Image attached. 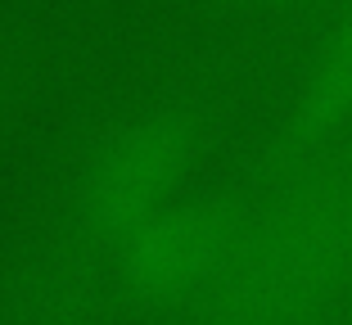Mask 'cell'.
<instances>
[{
    "label": "cell",
    "instance_id": "4",
    "mask_svg": "<svg viewBox=\"0 0 352 325\" xmlns=\"http://www.w3.org/2000/svg\"><path fill=\"white\" fill-rule=\"evenodd\" d=\"M348 298H352V294H348Z\"/></svg>",
    "mask_w": 352,
    "mask_h": 325
},
{
    "label": "cell",
    "instance_id": "2",
    "mask_svg": "<svg viewBox=\"0 0 352 325\" xmlns=\"http://www.w3.org/2000/svg\"><path fill=\"white\" fill-rule=\"evenodd\" d=\"M244 221L221 203H190V208H158L135 221L131 271L145 294L172 298L195 289H217L230 271L244 240Z\"/></svg>",
    "mask_w": 352,
    "mask_h": 325
},
{
    "label": "cell",
    "instance_id": "3",
    "mask_svg": "<svg viewBox=\"0 0 352 325\" xmlns=\"http://www.w3.org/2000/svg\"><path fill=\"white\" fill-rule=\"evenodd\" d=\"M352 117V14L325 36L307 77H302L298 104H294V136L321 140Z\"/></svg>",
    "mask_w": 352,
    "mask_h": 325
},
{
    "label": "cell",
    "instance_id": "1",
    "mask_svg": "<svg viewBox=\"0 0 352 325\" xmlns=\"http://www.w3.org/2000/svg\"><path fill=\"white\" fill-rule=\"evenodd\" d=\"M334 294H352V168L244 231L217 284V325H307Z\"/></svg>",
    "mask_w": 352,
    "mask_h": 325
}]
</instances>
